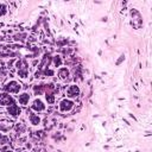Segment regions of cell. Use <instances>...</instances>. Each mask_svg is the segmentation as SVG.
<instances>
[{"label": "cell", "instance_id": "cell-1", "mask_svg": "<svg viewBox=\"0 0 152 152\" xmlns=\"http://www.w3.org/2000/svg\"><path fill=\"white\" fill-rule=\"evenodd\" d=\"M21 89H23V84L19 81L14 80V78H11V80L6 81L5 84L2 86V90L7 94H11V95L12 94L15 95V94L21 93Z\"/></svg>", "mask_w": 152, "mask_h": 152}, {"label": "cell", "instance_id": "cell-2", "mask_svg": "<svg viewBox=\"0 0 152 152\" xmlns=\"http://www.w3.org/2000/svg\"><path fill=\"white\" fill-rule=\"evenodd\" d=\"M30 108L34 113H43L46 110V103L40 96H36L31 102H30Z\"/></svg>", "mask_w": 152, "mask_h": 152}, {"label": "cell", "instance_id": "cell-3", "mask_svg": "<svg viewBox=\"0 0 152 152\" xmlns=\"http://www.w3.org/2000/svg\"><path fill=\"white\" fill-rule=\"evenodd\" d=\"M74 107H75L74 100H70L68 97H63L58 102V110L61 113H69V112H71L74 109Z\"/></svg>", "mask_w": 152, "mask_h": 152}, {"label": "cell", "instance_id": "cell-4", "mask_svg": "<svg viewBox=\"0 0 152 152\" xmlns=\"http://www.w3.org/2000/svg\"><path fill=\"white\" fill-rule=\"evenodd\" d=\"M81 94V88L78 84L76 83H71L68 86V88L65 89V97L70 99V100H75L80 96Z\"/></svg>", "mask_w": 152, "mask_h": 152}, {"label": "cell", "instance_id": "cell-5", "mask_svg": "<svg viewBox=\"0 0 152 152\" xmlns=\"http://www.w3.org/2000/svg\"><path fill=\"white\" fill-rule=\"evenodd\" d=\"M6 114L11 118V119H18L21 114H23V109L18 103H12L8 107H6Z\"/></svg>", "mask_w": 152, "mask_h": 152}, {"label": "cell", "instance_id": "cell-6", "mask_svg": "<svg viewBox=\"0 0 152 152\" xmlns=\"http://www.w3.org/2000/svg\"><path fill=\"white\" fill-rule=\"evenodd\" d=\"M12 103H15L14 96L5 91H0V107H8Z\"/></svg>", "mask_w": 152, "mask_h": 152}, {"label": "cell", "instance_id": "cell-7", "mask_svg": "<svg viewBox=\"0 0 152 152\" xmlns=\"http://www.w3.org/2000/svg\"><path fill=\"white\" fill-rule=\"evenodd\" d=\"M17 102L20 107H26L31 102V94L28 91H21L17 96Z\"/></svg>", "mask_w": 152, "mask_h": 152}, {"label": "cell", "instance_id": "cell-8", "mask_svg": "<svg viewBox=\"0 0 152 152\" xmlns=\"http://www.w3.org/2000/svg\"><path fill=\"white\" fill-rule=\"evenodd\" d=\"M14 122L8 119H0V133H10L13 129Z\"/></svg>", "mask_w": 152, "mask_h": 152}, {"label": "cell", "instance_id": "cell-9", "mask_svg": "<svg viewBox=\"0 0 152 152\" xmlns=\"http://www.w3.org/2000/svg\"><path fill=\"white\" fill-rule=\"evenodd\" d=\"M27 120H28V122H30V125L32 127H38L42 124V116H40V114L34 113V112H31V113L27 114Z\"/></svg>", "mask_w": 152, "mask_h": 152}, {"label": "cell", "instance_id": "cell-10", "mask_svg": "<svg viewBox=\"0 0 152 152\" xmlns=\"http://www.w3.org/2000/svg\"><path fill=\"white\" fill-rule=\"evenodd\" d=\"M17 135H19V137H21V135H24L25 133H26V131H27V126L24 124V122H21V121H18V122H14V126H13V129H12Z\"/></svg>", "mask_w": 152, "mask_h": 152}, {"label": "cell", "instance_id": "cell-11", "mask_svg": "<svg viewBox=\"0 0 152 152\" xmlns=\"http://www.w3.org/2000/svg\"><path fill=\"white\" fill-rule=\"evenodd\" d=\"M56 74H57V77L61 81H66L70 76V70H69L68 66H61L56 70Z\"/></svg>", "mask_w": 152, "mask_h": 152}, {"label": "cell", "instance_id": "cell-12", "mask_svg": "<svg viewBox=\"0 0 152 152\" xmlns=\"http://www.w3.org/2000/svg\"><path fill=\"white\" fill-rule=\"evenodd\" d=\"M30 64H28V61L26 58H19L15 61L14 63V68L17 70H21V69H28Z\"/></svg>", "mask_w": 152, "mask_h": 152}, {"label": "cell", "instance_id": "cell-13", "mask_svg": "<svg viewBox=\"0 0 152 152\" xmlns=\"http://www.w3.org/2000/svg\"><path fill=\"white\" fill-rule=\"evenodd\" d=\"M51 64L53 65V69H58V68H61V66H63V58H62V56L61 55H55V56H52V58H51Z\"/></svg>", "mask_w": 152, "mask_h": 152}, {"label": "cell", "instance_id": "cell-14", "mask_svg": "<svg viewBox=\"0 0 152 152\" xmlns=\"http://www.w3.org/2000/svg\"><path fill=\"white\" fill-rule=\"evenodd\" d=\"M44 101H45L46 104H50V106L55 104L56 103V95H55V93H45L44 94Z\"/></svg>", "mask_w": 152, "mask_h": 152}, {"label": "cell", "instance_id": "cell-15", "mask_svg": "<svg viewBox=\"0 0 152 152\" xmlns=\"http://www.w3.org/2000/svg\"><path fill=\"white\" fill-rule=\"evenodd\" d=\"M11 142V138L8 134H5V133H0V147H4V146H8Z\"/></svg>", "mask_w": 152, "mask_h": 152}, {"label": "cell", "instance_id": "cell-16", "mask_svg": "<svg viewBox=\"0 0 152 152\" xmlns=\"http://www.w3.org/2000/svg\"><path fill=\"white\" fill-rule=\"evenodd\" d=\"M17 75L20 80H26L30 75V71L28 69H21V70H17Z\"/></svg>", "mask_w": 152, "mask_h": 152}, {"label": "cell", "instance_id": "cell-17", "mask_svg": "<svg viewBox=\"0 0 152 152\" xmlns=\"http://www.w3.org/2000/svg\"><path fill=\"white\" fill-rule=\"evenodd\" d=\"M24 148L26 150V151H32V148H33V145H32V142L31 141H28V140H26L25 142H24Z\"/></svg>", "mask_w": 152, "mask_h": 152}, {"label": "cell", "instance_id": "cell-18", "mask_svg": "<svg viewBox=\"0 0 152 152\" xmlns=\"http://www.w3.org/2000/svg\"><path fill=\"white\" fill-rule=\"evenodd\" d=\"M23 37H26V33H23V34H17V36H14V40H19V42H23L25 38H23Z\"/></svg>", "mask_w": 152, "mask_h": 152}, {"label": "cell", "instance_id": "cell-19", "mask_svg": "<svg viewBox=\"0 0 152 152\" xmlns=\"http://www.w3.org/2000/svg\"><path fill=\"white\" fill-rule=\"evenodd\" d=\"M0 152H14L10 146H4V147H0Z\"/></svg>", "mask_w": 152, "mask_h": 152}, {"label": "cell", "instance_id": "cell-20", "mask_svg": "<svg viewBox=\"0 0 152 152\" xmlns=\"http://www.w3.org/2000/svg\"><path fill=\"white\" fill-rule=\"evenodd\" d=\"M20 152H30V151H26V150H23V151H20Z\"/></svg>", "mask_w": 152, "mask_h": 152}, {"label": "cell", "instance_id": "cell-21", "mask_svg": "<svg viewBox=\"0 0 152 152\" xmlns=\"http://www.w3.org/2000/svg\"><path fill=\"white\" fill-rule=\"evenodd\" d=\"M0 88H1V82H0Z\"/></svg>", "mask_w": 152, "mask_h": 152}]
</instances>
